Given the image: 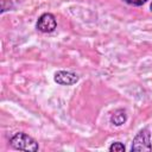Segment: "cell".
<instances>
[{"instance_id": "6da1fadb", "label": "cell", "mask_w": 152, "mask_h": 152, "mask_svg": "<svg viewBox=\"0 0 152 152\" xmlns=\"http://www.w3.org/2000/svg\"><path fill=\"white\" fill-rule=\"evenodd\" d=\"M10 144L13 148L19 150V151H28V152H36L39 150V145L38 142L30 137L26 133L23 132H18L15 133L11 139H10Z\"/></svg>"}, {"instance_id": "7a4b0ae2", "label": "cell", "mask_w": 152, "mask_h": 152, "mask_svg": "<svg viewBox=\"0 0 152 152\" xmlns=\"http://www.w3.org/2000/svg\"><path fill=\"white\" fill-rule=\"evenodd\" d=\"M152 144H151V133L148 128L140 129L137 135L134 137L132 141L131 151H151Z\"/></svg>"}, {"instance_id": "3957f363", "label": "cell", "mask_w": 152, "mask_h": 152, "mask_svg": "<svg viewBox=\"0 0 152 152\" xmlns=\"http://www.w3.org/2000/svg\"><path fill=\"white\" fill-rule=\"evenodd\" d=\"M36 27L38 31L43 33H50V32H53L55 28L57 27V20L52 13H43L38 18Z\"/></svg>"}, {"instance_id": "277c9868", "label": "cell", "mask_w": 152, "mask_h": 152, "mask_svg": "<svg viewBox=\"0 0 152 152\" xmlns=\"http://www.w3.org/2000/svg\"><path fill=\"white\" fill-rule=\"evenodd\" d=\"M53 80L56 83H58L61 86H72L78 81V76H77V74H75L72 71L59 70V71L55 72Z\"/></svg>"}, {"instance_id": "5b68a950", "label": "cell", "mask_w": 152, "mask_h": 152, "mask_svg": "<svg viewBox=\"0 0 152 152\" xmlns=\"http://www.w3.org/2000/svg\"><path fill=\"white\" fill-rule=\"evenodd\" d=\"M127 121V113L124 108H118L110 115V122L115 126H121Z\"/></svg>"}, {"instance_id": "8992f818", "label": "cell", "mask_w": 152, "mask_h": 152, "mask_svg": "<svg viewBox=\"0 0 152 152\" xmlns=\"http://www.w3.org/2000/svg\"><path fill=\"white\" fill-rule=\"evenodd\" d=\"M108 150L112 151V152H124L126 148H125V145H124L122 142H120V141H115V142H113V144L109 146Z\"/></svg>"}, {"instance_id": "52a82bcc", "label": "cell", "mask_w": 152, "mask_h": 152, "mask_svg": "<svg viewBox=\"0 0 152 152\" xmlns=\"http://www.w3.org/2000/svg\"><path fill=\"white\" fill-rule=\"evenodd\" d=\"M12 8H13V2L11 0H1V10H0L1 14L8 10H12Z\"/></svg>"}, {"instance_id": "ba28073f", "label": "cell", "mask_w": 152, "mask_h": 152, "mask_svg": "<svg viewBox=\"0 0 152 152\" xmlns=\"http://www.w3.org/2000/svg\"><path fill=\"white\" fill-rule=\"evenodd\" d=\"M126 4H128V5H132V6H141V5H144L147 0H124Z\"/></svg>"}, {"instance_id": "9c48e42d", "label": "cell", "mask_w": 152, "mask_h": 152, "mask_svg": "<svg viewBox=\"0 0 152 152\" xmlns=\"http://www.w3.org/2000/svg\"><path fill=\"white\" fill-rule=\"evenodd\" d=\"M150 10H151V12H152V2H151V5H150Z\"/></svg>"}]
</instances>
